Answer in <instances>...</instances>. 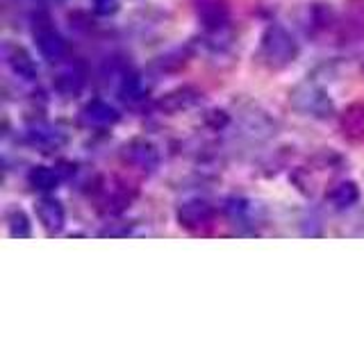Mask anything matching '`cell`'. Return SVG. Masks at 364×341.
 <instances>
[{
    "label": "cell",
    "instance_id": "30bf717a",
    "mask_svg": "<svg viewBox=\"0 0 364 341\" xmlns=\"http://www.w3.org/2000/svg\"><path fill=\"white\" fill-rule=\"evenodd\" d=\"M203 94L191 85H182V87H176L166 91L164 96H159L157 100V109L162 114H168V117H176V114H182L191 107H196L200 102Z\"/></svg>",
    "mask_w": 364,
    "mask_h": 341
},
{
    "label": "cell",
    "instance_id": "603a6c76",
    "mask_svg": "<svg viewBox=\"0 0 364 341\" xmlns=\"http://www.w3.org/2000/svg\"><path fill=\"white\" fill-rule=\"evenodd\" d=\"M303 237H321L323 230H321V221L316 219V216H307L303 219Z\"/></svg>",
    "mask_w": 364,
    "mask_h": 341
},
{
    "label": "cell",
    "instance_id": "7a4b0ae2",
    "mask_svg": "<svg viewBox=\"0 0 364 341\" xmlns=\"http://www.w3.org/2000/svg\"><path fill=\"white\" fill-rule=\"evenodd\" d=\"M289 105L301 117L314 119V121H328L335 117V100L328 91L314 82V80H303L289 89Z\"/></svg>",
    "mask_w": 364,
    "mask_h": 341
},
{
    "label": "cell",
    "instance_id": "ba28073f",
    "mask_svg": "<svg viewBox=\"0 0 364 341\" xmlns=\"http://www.w3.org/2000/svg\"><path fill=\"white\" fill-rule=\"evenodd\" d=\"M223 214L235 227H244V230L248 227V230L255 232V225L262 219V207L250 198L230 196V198H225V202H223Z\"/></svg>",
    "mask_w": 364,
    "mask_h": 341
},
{
    "label": "cell",
    "instance_id": "7402d4cb",
    "mask_svg": "<svg viewBox=\"0 0 364 341\" xmlns=\"http://www.w3.org/2000/svg\"><path fill=\"white\" fill-rule=\"evenodd\" d=\"M205 125L219 132V130H223V128L230 125V114H228L225 109H212V112L205 114Z\"/></svg>",
    "mask_w": 364,
    "mask_h": 341
},
{
    "label": "cell",
    "instance_id": "ffe728a7",
    "mask_svg": "<svg viewBox=\"0 0 364 341\" xmlns=\"http://www.w3.org/2000/svg\"><path fill=\"white\" fill-rule=\"evenodd\" d=\"M119 94H121L123 100H128V102H139L146 96V87L141 82V77L134 75V73L123 75L121 87H119Z\"/></svg>",
    "mask_w": 364,
    "mask_h": 341
},
{
    "label": "cell",
    "instance_id": "d6986e66",
    "mask_svg": "<svg viewBox=\"0 0 364 341\" xmlns=\"http://www.w3.org/2000/svg\"><path fill=\"white\" fill-rule=\"evenodd\" d=\"M307 16H310V21H312L310 26L316 32H326L337 23L335 9L330 7V3H321V0H316V3L310 5V9H307Z\"/></svg>",
    "mask_w": 364,
    "mask_h": 341
},
{
    "label": "cell",
    "instance_id": "6da1fadb",
    "mask_svg": "<svg viewBox=\"0 0 364 341\" xmlns=\"http://www.w3.org/2000/svg\"><path fill=\"white\" fill-rule=\"evenodd\" d=\"M301 55V43L296 41L294 34L282 26V23H269L262 30L257 57L271 71H284L289 68Z\"/></svg>",
    "mask_w": 364,
    "mask_h": 341
},
{
    "label": "cell",
    "instance_id": "9a60e30c",
    "mask_svg": "<svg viewBox=\"0 0 364 341\" xmlns=\"http://www.w3.org/2000/svg\"><path fill=\"white\" fill-rule=\"evenodd\" d=\"M198 16L205 26V32L230 28V9H228L223 0H205L198 7Z\"/></svg>",
    "mask_w": 364,
    "mask_h": 341
},
{
    "label": "cell",
    "instance_id": "2e32d148",
    "mask_svg": "<svg viewBox=\"0 0 364 341\" xmlns=\"http://www.w3.org/2000/svg\"><path fill=\"white\" fill-rule=\"evenodd\" d=\"M53 87L62 98H73L85 87V71L80 66H75V64L73 66H64L62 71L55 75Z\"/></svg>",
    "mask_w": 364,
    "mask_h": 341
},
{
    "label": "cell",
    "instance_id": "8992f818",
    "mask_svg": "<svg viewBox=\"0 0 364 341\" xmlns=\"http://www.w3.org/2000/svg\"><path fill=\"white\" fill-rule=\"evenodd\" d=\"M237 125H239V134L246 136L248 141H269L271 136H276L278 132L276 119H271L269 114L259 107H248L239 112Z\"/></svg>",
    "mask_w": 364,
    "mask_h": 341
},
{
    "label": "cell",
    "instance_id": "52a82bcc",
    "mask_svg": "<svg viewBox=\"0 0 364 341\" xmlns=\"http://www.w3.org/2000/svg\"><path fill=\"white\" fill-rule=\"evenodd\" d=\"M3 60L11 75H16L23 82H37L39 77V64L34 60V55L16 41L3 43Z\"/></svg>",
    "mask_w": 364,
    "mask_h": 341
},
{
    "label": "cell",
    "instance_id": "7c38bea8",
    "mask_svg": "<svg viewBox=\"0 0 364 341\" xmlns=\"http://www.w3.org/2000/svg\"><path fill=\"white\" fill-rule=\"evenodd\" d=\"M82 121L91 128H112L121 121V112L102 98H91L82 107Z\"/></svg>",
    "mask_w": 364,
    "mask_h": 341
},
{
    "label": "cell",
    "instance_id": "9c48e42d",
    "mask_svg": "<svg viewBox=\"0 0 364 341\" xmlns=\"http://www.w3.org/2000/svg\"><path fill=\"white\" fill-rule=\"evenodd\" d=\"M34 212H37V221L41 225V230L48 237L62 234L64 225H66V210L62 200H57L50 193H43V196L34 205Z\"/></svg>",
    "mask_w": 364,
    "mask_h": 341
},
{
    "label": "cell",
    "instance_id": "5bb4252c",
    "mask_svg": "<svg viewBox=\"0 0 364 341\" xmlns=\"http://www.w3.org/2000/svg\"><path fill=\"white\" fill-rule=\"evenodd\" d=\"M326 200L330 202V207L337 212H346L350 207H355L360 202V187L353 180H341L337 185H333L326 193Z\"/></svg>",
    "mask_w": 364,
    "mask_h": 341
},
{
    "label": "cell",
    "instance_id": "5b68a950",
    "mask_svg": "<svg viewBox=\"0 0 364 341\" xmlns=\"http://www.w3.org/2000/svg\"><path fill=\"white\" fill-rule=\"evenodd\" d=\"M216 216V210L205 198H187L176 207V223L187 232H200L210 227Z\"/></svg>",
    "mask_w": 364,
    "mask_h": 341
},
{
    "label": "cell",
    "instance_id": "e0dca14e",
    "mask_svg": "<svg viewBox=\"0 0 364 341\" xmlns=\"http://www.w3.org/2000/svg\"><path fill=\"white\" fill-rule=\"evenodd\" d=\"M62 182V173L60 168L55 166H46V164H37L28 170V185L34 191H41V193H53Z\"/></svg>",
    "mask_w": 364,
    "mask_h": 341
},
{
    "label": "cell",
    "instance_id": "4fadbf2b",
    "mask_svg": "<svg viewBox=\"0 0 364 341\" xmlns=\"http://www.w3.org/2000/svg\"><path fill=\"white\" fill-rule=\"evenodd\" d=\"M339 132L348 141H364V102H350L339 114Z\"/></svg>",
    "mask_w": 364,
    "mask_h": 341
},
{
    "label": "cell",
    "instance_id": "44dd1931",
    "mask_svg": "<svg viewBox=\"0 0 364 341\" xmlns=\"http://www.w3.org/2000/svg\"><path fill=\"white\" fill-rule=\"evenodd\" d=\"M91 9L94 14L100 18H109L114 14H119L121 9V0H91Z\"/></svg>",
    "mask_w": 364,
    "mask_h": 341
},
{
    "label": "cell",
    "instance_id": "277c9868",
    "mask_svg": "<svg viewBox=\"0 0 364 341\" xmlns=\"http://www.w3.org/2000/svg\"><path fill=\"white\" fill-rule=\"evenodd\" d=\"M121 159L141 173H155L162 162V153L153 139L148 136H132L130 141L121 146Z\"/></svg>",
    "mask_w": 364,
    "mask_h": 341
},
{
    "label": "cell",
    "instance_id": "8fae6325",
    "mask_svg": "<svg viewBox=\"0 0 364 341\" xmlns=\"http://www.w3.org/2000/svg\"><path fill=\"white\" fill-rule=\"evenodd\" d=\"M26 139L32 148H37L39 153H55V151H60V148H64L68 141L66 134L60 128H53V125L43 121L30 125L26 132Z\"/></svg>",
    "mask_w": 364,
    "mask_h": 341
},
{
    "label": "cell",
    "instance_id": "3957f363",
    "mask_svg": "<svg viewBox=\"0 0 364 341\" xmlns=\"http://www.w3.org/2000/svg\"><path fill=\"white\" fill-rule=\"evenodd\" d=\"M32 37L34 43H37V50L43 60H48L50 64L62 62L66 53H68V45L66 39L62 37V32L55 28L53 18L46 14V11H39V14L32 16Z\"/></svg>",
    "mask_w": 364,
    "mask_h": 341
},
{
    "label": "cell",
    "instance_id": "ac0fdd59",
    "mask_svg": "<svg viewBox=\"0 0 364 341\" xmlns=\"http://www.w3.org/2000/svg\"><path fill=\"white\" fill-rule=\"evenodd\" d=\"M5 227L7 234L11 239H30L32 237V221L28 212L18 207V205H11L5 212Z\"/></svg>",
    "mask_w": 364,
    "mask_h": 341
}]
</instances>
